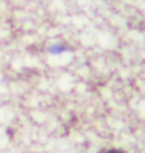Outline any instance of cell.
I'll return each mask as SVG.
<instances>
[{"label":"cell","instance_id":"obj_1","mask_svg":"<svg viewBox=\"0 0 145 153\" xmlns=\"http://www.w3.org/2000/svg\"><path fill=\"white\" fill-rule=\"evenodd\" d=\"M68 51V47L64 45V44H56V45H52V47L48 48V52L49 53H55V55H59V53H64V52Z\"/></svg>","mask_w":145,"mask_h":153},{"label":"cell","instance_id":"obj_2","mask_svg":"<svg viewBox=\"0 0 145 153\" xmlns=\"http://www.w3.org/2000/svg\"><path fill=\"white\" fill-rule=\"evenodd\" d=\"M106 153H124V152H121V150H118V149H110V150H107Z\"/></svg>","mask_w":145,"mask_h":153}]
</instances>
